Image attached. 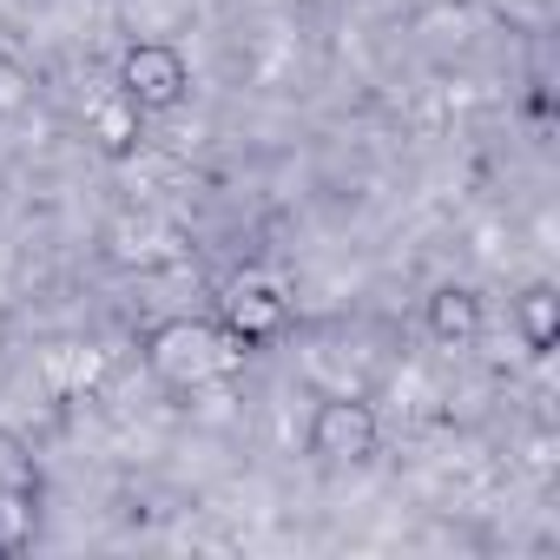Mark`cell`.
Masks as SVG:
<instances>
[{
    "label": "cell",
    "instance_id": "6da1fadb",
    "mask_svg": "<svg viewBox=\"0 0 560 560\" xmlns=\"http://www.w3.org/2000/svg\"><path fill=\"white\" fill-rule=\"evenodd\" d=\"M139 350H145V370H152L165 389H198V383L224 376V370H231V357H237V343H231L218 324H205V317L152 324Z\"/></svg>",
    "mask_w": 560,
    "mask_h": 560
},
{
    "label": "cell",
    "instance_id": "7a4b0ae2",
    "mask_svg": "<svg viewBox=\"0 0 560 560\" xmlns=\"http://www.w3.org/2000/svg\"><path fill=\"white\" fill-rule=\"evenodd\" d=\"M113 93H126L145 119L178 113L185 93H191V60H185L172 40H132V47L119 54V80H113Z\"/></svg>",
    "mask_w": 560,
    "mask_h": 560
},
{
    "label": "cell",
    "instance_id": "3957f363",
    "mask_svg": "<svg viewBox=\"0 0 560 560\" xmlns=\"http://www.w3.org/2000/svg\"><path fill=\"white\" fill-rule=\"evenodd\" d=\"M383 442V422L363 396H324L311 416V455L330 468H363Z\"/></svg>",
    "mask_w": 560,
    "mask_h": 560
},
{
    "label": "cell",
    "instance_id": "277c9868",
    "mask_svg": "<svg viewBox=\"0 0 560 560\" xmlns=\"http://www.w3.org/2000/svg\"><path fill=\"white\" fill-rule=\"evenodd\" d=\"M218 330L237 343V350H264V343H277L291 330V298H284V284L277 277H237V284L224 291V317H218Z\"/></svg>",
    "mask_w": 560,
    "mask_h": 560
},
{
    "label": "cell",
    "instance_id": "5b68a950",
    "mask_svg": "<svg viewBox=\"0 0 560 560\" xmlns=\"http://www.w3.org/2000/svg\"><path fill=\"white\" fill-rule=\"evenodd\" d=\"M429 337L442 343V350H468L475 337H481V291H468V284H442L435 298H429Z\"/></svg>",
    "mask_w": 560,
    "mask_h": 560
},
{
    "label": "cell",
    "instance_id": "8992f818",
    "mask_svg": "<svg viewBox=\"0 0 560 560\" xmlns=\"http://www.w3.org/2000/svg\"><path fill=\"white\" fill-rule=\"evenodd\" d=\"M86 139H93L106 159H132L139 139H145V113H139L126 93H106V100L86 113Z\"/></svg>",
    "mask_w": 560,
    "mask_h": 560
},
{
    "label": "cell",
    "instance_id": "52a82bcc",
    "mask_svg": "<svg viewBox=\"0 0 560 560\" xmlns=\"http://www.w3.org/2000/svg\"><path fill=\"white\" fill-rule=\"evenodd\" d=\"M514 330H521L527 357H553V343H560V291L547 277H534V284L514 298Z\"/></svg>",
    "mask_w": 560,
    "mask_h": 560
},
{
    "label": "cell",
    "instance_id": "ba28073f",
    "mask_svg": "<svg viewBox=\"0 0 560 560\" xmlns=\"http://www.w3.org/2000/svg\"><path fill=\"white\" fill-rule=\"evenodd\" d=\"M34 534H40V494H34V481H0V560L27 553Z\"/></svg>",
    "mask_w": 560,
    "mask_h": 560
},
{
    "label": "cell",
    "instance_id": "9c48e42d",
    "mask_svg": "<svg viewBox=\"0 0 560 560\" xmlns=\"http://www.w3.org/2000/svg\"><path fill=\"white\" fill-rule=\"evenodd\" d=\"M27 86H34V80H27V73H21V67L8 60V54H0V119L27 106Z\"/></svg>",
    "mask_w": 560,
    "mask_h": 560
}]
</instances>
